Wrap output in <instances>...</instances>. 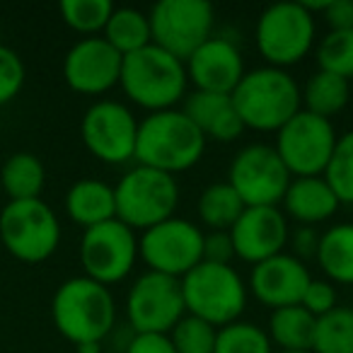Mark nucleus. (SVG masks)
Returning <instances> with one entry per match:
<instances>
[{
  "label": "nucleus",
  "instance_id": "obj_20",
  "mask_svg": "<svg viewBox=\"0 0 353 353\" xmlns=\"http://www.w3.org/2000/svg\"><path fill=\"white\" fill-rule=\"evenodd\" d=\"M182 112L194 121V126L203 133V138H211L218 143H230L242 136L245 123L235 109L230 94H213V92H196L194 90L184 99Z\"/></svg>",
  "mask_w": 353,
  "mask_h": 353
},
{
  "label": "nucleus",
  "instance_id": "obj_32",
  "mask_svg": "<svg viewBox=\"0 0 353 353\" xmlns=\"http://www.w3.org/2000/svg\"><path fill=\"white\" fill-rule=\"evenodd\" d=\"M322 176L327 179L332 192L336 194L339 203L353 206V131L339 136L332 160H329Z\"/></svg>",
  "mask_w": 353,
  "mask_h": 353
},
{
  "label": "nucleus",
  "instance_id": "obj_25",
  "mask_svg": "<svg viewBox=\"0 0 353 353\" xmlns=\"http://www.w3.org/2000/svg\"><path fill=\"white\" fill-rule=\"evenodd\" d=\"M314 327L317 317H312L303 305H290L271 312L266 334L279 351H312Z\"/></svg>",
  "mask_w": 353,
  "mask_h": 353
},
{
  "label": "nucleus",
  "instance_id": "obj_12",
  "mask_svg": "<svg viewBox=\"0 0 353 353\" xmlns=\"http://www.w3.org/2000/svg\"><path fill=\"white\" fill-rule=\"evenodd\" d=\"M336 128L329 119L300 109L276 131V152L293 176H322L336 148Z\"/></svg>",
  "mask_w": 353,
  "mask_h": 353
},
{
  "label": "nucleus",
  "instance_id": "obj_6",
  "mask_svg": "<svg viewBox=\"0 0 353 353\" xmlns=\"http://www.w3.org/2000/svg\"><path fill=\"white\" fill-rule=\"evenodd\" d=\"M114 196L119 221L143 232L174 216L179 206V184L176 176L167 172L136 165L119 179Z\"/></svg>",
  "mask_w": 353,
  "mask_h": 353
},
{
  "label": "nucleus",
  "instance_id": "obj_42",
  "mask_svg": "<svg viewBox=\"0 0 353 353\" xmlns=\"http://www.w3.org/2000/svg\"><path fill=\"white\" fill-rule=\"evenodd\" d=\"M276 353H314V351H276Z\"/></svg>",
  "mask_w": 353,
  "mask_h": 353
},
{
  "label": "nucleus",
  "instance_id": "obj_1",
  "mask_svg": "<svg viewBox=\"0 0 353 353\" xmlns=\"http://www.w3.org/2000/svg\"><path fill=\"white\" fill-rule=\"evenodd\" d=\"M51 317L61 336L73 346L102 343L117 322V303L107 285L83 274L63 281L56 288Z\"/></svg>",
  "mask_w": 353,
  "mask_h": 353
},
{
  "label": "nucleus",
  "instance_id": "obj_10",
  "mask_svg": "<svg viewBox=\"0 0 353 353\" xmlns=\"http://www.w3.org/2000/svg\"><path fill=\"white\" fill-rule=\"evenodd\" d=\"M138 256L150 271L184 279L203 261V232L187 218H167L138 237Z\"/></svg>",
  "mask_w": 353,
  "mask_h": 353
},
{
  "label": "nucleus",
  "instance_id": "obj_24",
  "mask_svg": "<svg viewBox=\"0 0 353 353\" xmlns=\"http://www.w3.org/2000/svg\"><path fill=\"white\" fill-rule=\"evenodd\" d=\"M0 187L10 201H32L41 199L46 187V167L32 152H15L3 162Z\"/></svg>",
  "mask_w": 353,
  "mask_h": 353
},
{
  "label": "nucleus",
  "instance_id": "obj_11",
  "mask_svg": "<svg viewBox=\"0 0 353 353\" xmlns=\"http://www.w3.org/2000/svg\"><path fill=\"white\" fill-rule=\"evenodd\" d=\"M293 174L279 157L274 145L252 143L245 145L230 162L228 184L240 194L247 208L279 206L288 192Z\"/></svg>",
  "mask_w": 353,
  "mask_h": 353
},
{
  "label": "nucleus",
  "instance_id": "obj_2",
  "mask_svg": "<svg viewBox=\"0 0 353 353\" xmlns=\"http://www.w3.org/2000/svg\"><path fill=\"white\" fill-rule=\"evenodd\" d=\"M206 150V138L182 109L148 114L138 123L136 165L179 174L192 170Z\"/></svg>",
  "mask_w": 353,
  "mask_h": 353
},
{
  "label": "nucleus",
  "instance_id": "obj_28",
  "mask_svg": "<svg viewBox=\"0 0 353 353\" xmlns=\"http://www.w3.org/2000/svg\"><path fill=\"white\" fill-rule=\"evenodd\" d=\"M102 37L121 56L136 54L152 44L150 20L145 12L136 10V8H114Z\"/></svg>",
  "mask_w": 353,
  "mask_h": 353
},
{
  "label": "nucleus",
  "instance_id": "obj_9",
  "mask_svg": "<svg viewBox=\"0 0 353 353\" xmlns=\"http://www.w3.org/2000/svg\"><path fill=\"white\" fill-rule=\"evenodd\" d=\"M152 44L174 59L187 61L213 37L216 12L206 0H160L148 12Z\"/></svg>",
  "mask_w": 353,
  "mask_h": 353
},
{
  "label": "nucleus",
  "instance_id": "obj_8",
  "mask_svg": "<svg viewBox=\"0 0 353 353\" xmlns=\"http://www.w3.org/2000/svg\"><path fill=\"white\" fill-rule=\"evenodd\" d=\"M254 41L266 65L285 70L312 51L314 15L303 3H274L256 20Z\"/></svg>",
  "mask_w": 353,
  "mask_h": 353
},
{
  "label": "nucleus",
  "instance_id": "obj_7",
  "mask_svg": "<svg viewBox=\"0 0 353 353\" xmlns=\"http://www.w3.org/2000/svg\"><path fill=\"white\" fill-rule=\"evenodd\" d=\"M0 242L17 261L41 264L61 245L59 216L41 199L8 201L0 211Z\"/></svg>",
  "mask_w": 353,
  "mask_h": 353
},
{
  "label": "nucleus",
  "instance_id": "obj_26",
  "mask_svg": "<svg viewBox=\"0 0 353 353\" xmlns=\"http://www.w3.org/2000/svg\"><path fill=\"white\" fill-rule=\"evenodd\" d=\"M300 97H303L305 112L332 121V117H336L351 99V85L339 75L317 70L310 75L305 88L300 90Z\"/></svg>",
  "mask_w": 353,
  "mask_h": 353
},
{
  "label": "nucleus",
  "instance_id": "obj_19",
  "mask_svg": "<svg viewBox=\"0 0 353 353\" xmlns=\"http://www.w3.org/2000/svg\"><path fill=\"white\" fill-rule=\"evenodd\" d=\"M310 281L312 276L305 261H300L290 252H281L261 264H254L250 276V290L261 305L271 307L274 312L281 307L300 305Z\"/></svg>",
  "mask_w": 353,
  "mask_h": 353
},
{
  "label": "nucleus",
  "instance_id": "obj_17",
  "mask_svg": "<svg viewBox=\"0 0 353 353\" xmlns=\"http://www.w3.org/2000/svg\"><path fill=\"white\" fill-rule=\"evenodd\" d=\"M235 256L247 264H261L271 256L281 254L290 240L288 218L279 206L245 208L240 221L230 230Z\"/></svg>",
  "mask_w": 353,
  "mask_h": 353
},
{
  "label": "nucleus",
  "instance_id": "obj_5",
  "mask_svg": "<svg viewBox=\"0 0 353 353\" xmlns=\"http://www.w3.org/2000/svg\"><path fill=\"white\" fill-rule=\"evenodd\" d=\"M179 283L187 314L218 329L237 322L247 307V285L230 264L201 261Z\"/></svg>",
  "mask_w": 353,
  "mask_h": 353
},
{
  "label": "nucleus",
  "instance_id": "obj_3",
  "mask_svg": "<svg viewBox=\"0 0 353 353\" xmlns=\"http://www.w3.org/2000/svg\"><path fill=\"white\" fill-rule=\"evenodd\" d=\"M230 97L245 128L261 133L283 128L303 109V97L293 75L271 65L247 70Z\"/></svg>",
  "mask_w": 353,
  "mask_h": 353
},
{
  "label": "nucleus",
  "instance_id": "obj_41",
  "mask_svg": "<svg viewBox=\"0 0 353 353\" xmlns=\"http://www.w3.org/2000/svg\"><path fill=\"white\" fill-rule=\"evenodd\" d=\"M75 353H102V343H80L75 346Z\"/></svg>",
  "mask_w": 353,
  "mask_h": 353
},
{
  "label": "nucleus",
  "instance_id": "obj_23",
  "mask_svg": "<svg viewBox=\"0 0 353 353\" xmlns=\"http://www.w3.org/2000/svg\"><path fill=\"white\" fill-rule=\"evenodd\" d=\"M327 281L353 285V223H336L319 237L317 259Z\"/></svg>",
  "mask_w": 353,
  "mask_h": 353
},
{
  "label": "nucleus",
  "instance_id": "obj_29",
  "mask_svg": "<svg viewBox=\"0 0 353 353\" xmlns=\"http://www.w3.org/2000/svg\"><path fill=\"white\" fill-rule=\"evenodd\" d=\"M314 353H353V310L334 307L317 317L312 339Z\"/></svg>",
  "mask_w": 353,
  "mask_h": 353
},
{
  "label": "nucleus",
  "instance_id": "obj_14",
  "mask_svg": "<svg viewBox=\"0 0 353 353\" xmlns=\"http://www.w3.org/2000/svg\"><path fill=\"white\" fill-rule=\"evenodd\" d=\"M187 314L179 279L145 271L126 295V317L133 334H170Z\"/></svg>",
  "mask_w": 353,
  "mask_h": 353
},
{
  "label": "nucleus",
  "instance_id": "obj_34",
  "mask_svg": "<svg viewBox=\"0 0 353 353\" xmlns=\"http://www.w3.org/2000/svg\"><path fill=\"white\" fill-rule=\"evenodd\" d=\"M216 339L218 327L194 314H184L170 332V341L176 353H216Z\"/></svg>",
  "mask_w": 353,
  "mask_h": 353
},
{
  "label": "nucleus",
  "instance_id": "obj_16",
  "mask_svg": "<svg viewBox=\"0 0 353 353\" xmlns=\"http://www.w3.org/2000/svg\"><path fill=\"white\" fill-rule=\"evenodd\" d=\"M123 56L104 37H88L70 46L63 59V78L78 94H104L119 85Z\"/></svg>",
  "mask_w": 353,
  "mask_h": 353
},
{
  "label": "nucleus",
  "instance_id": "obj_31",
  "mask_svg": "<svg viewBox=\"0 0 353 353\" xmlns=\"http://www.w3.org/2000/svg\"><path fill=\"white\" fill-rule=\"evenodd\" d=\"M216 353H274V343L259 324L237 319L218 329Z\"/></svg>",
  "mask_w": 353,
  "mask_h": 353
},
{
  "label": "nucleus",
  "instance_id": "obj_33",
  "mask_svg": "<svg viewBox=\"0 0 353 353\" xmlns=\"http://www.w3.org/2000/svg\"><path fill=\"white\" fill-rule=\"evenodd\" d=\"M317 65L339 78L353 80V30L327 32L317 46Z\"/></svg>",
  "mask_w": 353,
  "mask_h": 353
},
{
  "label": "nucleus",
  "instance_id": "obj_13",
  "mask_svg": "<svg viewBox=\"0 0 353 353\" xmlns=\"http://www.w3.org/2000/svg\"><path fill=\"white\" fill-rule=\"evenodd\" d=\"M138 259L136 230L119 218L83 230L80 237V266L85 276L102 285H114L133 271Z\"/></svg>",
  "mask_w": 353,
  "mask_h": 353
},
{
  "label": "nucleus",
  "instance_id": "obj_39",
  "mask_svg": "<svg viewBox=\"0 0 353 353\" xmlns=\"http://www.w3.org/2000/svg\"><path fill=\"white\" fill-rule=\"evenodd\" d=\"M319 237H322V232H317L312 225H300L298 230L290 235V250H293L290 254L298 256L300 261L317 259Z\"/></svg>",
  "mask_w": 353,
  "mask_h": 353
},
{
  "label": "nucleus",
  "instance_id": "obj_40",
  "mask_svg": "<svg viewBox=\"0 0 353 353\" xmlns=\"http://www.w3.org/2000/svg\"><path fill=\"white\" fill-rule=\"evenodd\" d=\"M329 32L353 30V0H329L322 12Z\"/></svg>",
  "mask_w": 353,
  "mask_h": 353
},
{
  "label": "nucleus",
  "instance_id": "obj_4",
  "mask_svg": "<svg viewBox=\"0 0 353 353\" xmlns=\"http://www.w3.org/2000/svg\"><path fill=\"white\" fill-rule=\"evenodd\" d=\"M119 85L133 104L155 114L176 109V102H182L187 94L189 78L184 61L150 44L136 54L123 56Z\"/></svg>",
  "mask_w": 353,
  "mask_h": 353
},
{
  "label": "nucleus",
  "instance_id": "obj_30",
  "mask_svg": "<svg viewBox=\"0 0 353 353\" xmlns=\"http://www.w3.org/2000/svg\"><path fill=\"white\" fill-rule=\"evenodd\" d=\"M59 12L70 30L88 39V37H102L114 6L109 0H61Z\"/></svg>",
  "mask_w": 353,
  "mask_h": 353
},
{
  "label": "nucleus",
  "instance_id": "obj_36",
  "mask_svg": "<svg viewBox=\"0 0 353 353\" xmlns=\"http://www.w3.org/2000/svg\"><path fill=\"white\" fill-rule=\"evenodd\" d=\"M305 310H307L312 317H324L327 312H332L336 305V288H334L332 281L327 279H312L305 290L303 300H300Z\"/></svg>",
  "mask_w": 353,
  "mask_h": 353
},
{
  "label": "nucleus",
  "instance_id": "obj_21",
  "mask_svg": "<svg viewBox=\"0 0 353 353\" xmlns=\"http://www.w3.org/2000/svg\"><path fill=\"white\" fill-rule=\"evenodd\" d=\"M283 216L298 221L300 225H317L339 211V199L324 176H293L283 201Z\"/></svg>",
  "mask_w": 353,
  "mask_h": 353
},
{
  "label": "nucleus",
  "instance_id": "obj_38",
  "mask_svg": "<svg viewBox=\"0 0 353 353\" xmlns=\"http://www.w3.org/2000/svg\"><path fill=\"white\" fill-rule=\"evenodd\" d=\"M123 353H176L170 334H133Z\"/></svg>",
  "mask_w": 353,
  "mask_h": 353
},
{
  "label": "nucleus",
  "instance_id": "obj_27",
  "mask_svg": "<svg viewBox=\"0 0 353 353\" xmlns=\"http://www.w3.org/2000/svg\"><path fill=\"white\" fill-rule=\"evenodd\" d=\"M245 208L247 206L240 199V194L228 182L208 184L196 203L199 218H201V223L211 232H230L232 225L245 213Z\"/></svg>",
  "mask_w": 353,
  "mask_h": 353
},
{
  "label": "nucleus",
  "instance_id": "obj_15",
  "mask_svg": "<svg viewBox=\"0 0 353 353\" xmlns=\"http://www.w3.org/2000/svg\"><path fill=\"white\" fill-rule=\"evenodd\" d=\"M138 119L117 99L90 104L80 121V138L97 160L107 165H126L136 157Z\"/></svg>",
  "mask_w": 353,
  "mask_h": 353
},
{
  "label": "nucleus",
  "instance_id": "obj_18",
  "mask_svg": "<svg viewBox=\"0 0 353 353\" xmlns=\"http://www.w3.org/2000/svg\"><path fill=\"white\" fill-rule=\"evenodd\" d=\"M184 68L196 92L213 94H232L247 73L240 49L223 37H211L206 44L199 46L184 61Z\"/></svg>",
  "mask_w": 353,
  "mask_h": 353
},
{
  "label": "nucleus",
  "instance_id": "obj_37",
  "mask_svg": "<svg viewBox=\"0 0 353 353\" xmlns=\"http://www.w3.org/2000/svg\"><path fill=\"white\" fill-rule=\"evenodd\" d=\"M235 256L230 232H203V261L211 264H230Z\"/></svg>",
  "mask_w": 353,
  "mask_h": 353
},
{
  "label": "nucleus",
  "instance_id": "obj_22",
  "mask_svg": "<svg viewBox=\"0 0 353 353\" xmlns=\"http://www.w3.org/2000/svg\"><path fill=\"white\" fill-rule=\"evenodd\" d=\"M65 213L83 230L117 218L114 187L102 179H80L65 194Z\"/></svg>",
  "mask_w": 353,
  "mask_h": 353
},
{
  "label": "nucleus",
  "instance_id": "obj_35",
  "mask_svg": "<svg viewBox=\"0 0 353 353\" xmlns=\"http://www.w3.org/2000/svg\"><path fill=\"white\" fill-rule=\"evenodd\" d=\"M27 80V68L15 49L0 44V107L10 104L22 92Z\"/></svg>",
  "mask_w": 353,
  "mask_h": 353
}]
</instances>
